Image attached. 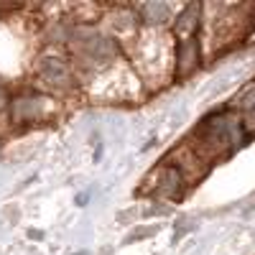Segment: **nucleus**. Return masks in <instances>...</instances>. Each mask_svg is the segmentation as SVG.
<instances>
[{"instance_id":"f257e3e1","label":"nucleus","mask_w":255,"mask_h":255,"mask_svg":"<svg viewBox=\"0 0 255 255\" xmlns=\"http://www.w3.org/2000/svg\"><path fill=\"white\" fill-rule=\"evenodd\" d=\"M199 59V49H197V38H186L181 44V51H179V61H181V74H189L194 69V64Z\"/></svg>"},{"instance_id":"f03ea898","label":"nucleus","mask_w":255,"mask_h":255,"mask_svg":"<svg viewBox=\"0 0 255 255\" xmlns=\"http://www.w3.org/2000/svg\"><path fill=\"white\" fill-rule=\"evenodd\" d=\"M143 10L148 13V20H163L168 13L166 3H151V5H143Z\"/></svg>"},{"instance_id":"7ed1b4c3","label":"nucleus","mask_w":255,"mask_h":255,"mask_svg":"<svg viewBox=\"0 0 255 255\" xmlns=\"http://www.w3.org/2000/svg\"><path fill=\"white\" fill-rule=\"evenodd\" d=\"M240 105H248V108H253V105H255V87H250V90L240 97Z\"/></svg>"},{"instance_id":"20e7f679","label":"nucleus","mask_w":255,"mask_h":255,"mask_svg":"<svg viewBox=\"0 0 255 255\" xmlns=\"http://www.w3.org/2000/svg\"><path fill=\"white\" fill-rule=\"evenodd\" d=\"M248 128H250V130H255V110L248 115Z\"/></svg>"}]
</instances>
